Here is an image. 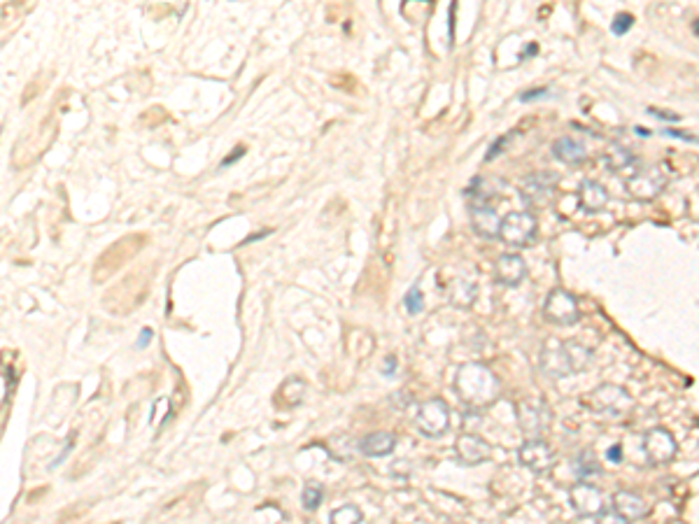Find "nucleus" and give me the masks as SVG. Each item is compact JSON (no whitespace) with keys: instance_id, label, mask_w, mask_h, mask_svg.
Returning <instances> with one entry per match:
<instances>
[{"instance_id":"16","label":"nucleus","mask_w":699,"mask_h":524,"mask_svg":"<svg viewBox=\"0 0 699 524\" xmlns=\"http://www.w3.org/2000/svg\"><path fill=\"white\" fill-rule=\"evenodd\" d=\"M397 441L399 438L392 431H373V434L361 438L359 450L364 457H387L397 447Z\"/></svg>"},{"instance_id":"23","label":"nucleus","mask_w":699,"mask_h":524,"mask_svg":"<svg viewBox=\"0 0 699 524\" xmlns=\"http://www.w3.org/2000/svg\"><path fill=\"white\" fill-rule=\"evenodd\" d=\"M322 498H324V487L322 485L315 483V480L306 483V487H303V494H301L303 508H306V510H317L319 506H322Z\"/></svg>"},{"instance_id":"7","label":"nucleus","mask_w":699,"mask_h":524,"mask_svg":"<svg viewBox=\"0 0 699 524\" xmlns=\"http://www.w3.org/2000/svg\"><path fill=\"white\" fill-rule=\"evenodd\" d=\"M417 429L427 438H439L450 427V408L443 399H429L417 408Z\"/></svg>"},{"instance_id":"19","label":"nucleus","mask_w":699,"mask_h":524,"mask_svg":"<svg viewBox=\"0 0 699 524\" xmlns=\"http://www.w3.org/2000/svg\"><path fill=\"white\" fill-rule=\"evenodd\" d=\"M445 296L454 308H471L478 299V287L464 277H454L452 282L445 284Z\"/></svg>"},{"instance_id":"33","label":"nucleus","mask_w":699,"mask_h":524,"mask_svg":"<svg viewBox=\"0 0 699 524\" xmlns=\"http://www.w3.org/2000/svg\"><path fill=\"white\" fill-rule=\"evenodd\" d=\"M151 341V328H142V333H140V341L136 343V348H147Z\"/></svg>"},{"instance_id":"17","label":"nucleus","mask_w":699,"mask_h":524,"mask_svg":"<svg viewBox=\"0 0 699 524\" xmlns=\"http://www.w3.org/2000/svg\"><path fill=\"white\" fill-rule=\"evenodd\" d=\"M613 510H616L618 515H622L627 522H636L648 513V506L639 494L627 492V489H620V492L613 494Z\"/></svg>"},{"instance_id":"14","label":"nucleus","mask_w":699,"mask_h":524,"mask_svg":"<svg viewBox=\"0 0 699 524\" xmlns=\"http://www.w3.org/2000/svg\"><path fill=\"white\" fill-rule=\"evenodd\" d=\"M527 275V264L520 255H501L494 264V280L503 287H518Z\"/></svg>"},{"instance_id":"11","label":"nucleus","mask_w":699,"mask_h":524,"mask_svg":"<svg viewBox=\"0 0 699 524\" xmlns=\"http://www.w3.org/2000/svg\"><path fill=\"white\" fill-rule=\"evenodd\" d=\"M518 459L527 471L532 473H545L555 466V450L543 441V438H529L520 445Z\"/></svg>"},{"instance_id":"35","label":"nucleus","mask_w":699,"mask_h":524,"mask_svg":"<svg viewBox=\"0 0 699 524\" xmlns=\"http://www.w3.org/2000/svg\"><path fill=\"white\" fill-rule=\"evenodd\" d=\"M242 154H245V149L238 147V149H235V154H231V156H226V159H224L222 166H229V164H233V161H238V159H240Z\"/></svg>"},{"instance_id":"15","label":"nucleus","mask_w":699,"mask_h":524,"mask_svg":"<svg viewBox=\"0 0 699 524\" xmlns=\"http://www.w3.org/2000/svg\"><path fill=\"white\" fill-rule=\"evenodd\" d=\"M471 224L480 238H499L501 219L490 205H471Z\"/></svg>"},{"instance_id":"20","label":"nucleus","mask_w":699,"mask_h":524,"mask_svg":"<svg viewBox=\"0 0 699 524\" xmlns=\"http://www.w3.org/2000/svg\"><path fill=\"white\" fill-rule=\"evenodd\" d=\"M553 156L557 159V161L567 164V166H578L587 159V151L578 140L564 135V138H557L553 142Z\"/></svg>"},{"instance_id":"4","label":"nucleus","mask_w":699,"mask_h":524,"mask_svg":"<svg viewBox=\"0 0 699 524\" xmlns=\"http://www.w3.org/2000/svg\"><path fill=\"white\" fill-rule=\"evenodd\" d=\"M553 424L550 405L538 396H529L518 403V427L529 438H543Z\"/></svg>"},{"instance_id":"13","label":"nucleus","mask_w":699,"mask_h":524,"mask_svg":"<svg viewBox=\"0 0 699 524\" xmlns=\"http://www.w3.org/2000/svg\"><path fill=\"white\" fill-rule=\"evenodd\" d=\"M454 454L464 466H478V464L492 459V445L478 434H461L454 443Z\"/></svg>"},{"instance_id":"8","label":"nucleus","mask_w":699,"mask_h":524,"mask_svg":"<svg viewBox=\"0 0 699 524\" xmlns=\"http://www.w3.org/2000/svg\"><path fill=\"white\" fill-rule=\"evenodd\" d=\"M543 315L548 322L560 324V326H569L578 322L580 317V308L574 294H569L567 289H553L545 296L543 303Z\"/></svg>"},{"instance_id":"30","label":"nucleus","mask_w":699,"mask_h":524,"mask_svg":"<svg viewBox=\"0 0 699 524\" xmlns=\"http://www.w3.org/2000/svg\"><path fill=\"white\" fill-rule=\"evenodd\" d=\"M543 94H548V89H534V91H525V94L520 96V100H534V98H541Z\"/></svg>"},{"instance_id":"12","label":"nucleus","mask_w":699,"mask_h":524,"mask_svg":"<svg viewBox=\"0 0 699 524\" xmlns=\"http://www.w3.org/2000/svg\"><path fill=\"white\" fill-rule=\"evenodd\" d=\"M569 503L580 518H597L604 510V496L599 492V487H594L592 483H576L569 489Z\"/></svg>"},{"instance_id":"24","label":"nucleus","mask_w":699,"mask_h":524,"mask_svg":"<svg viewBox=\"0 0 699 524\" xmlns=\"http://www.w3.org/2000/svg\"><path fill=\"white\" fill-rule=\"evenodd\" d=\"M364 520V513H361L357 506L352 503H345L341 508H336L329 518V524H359Z\"/></svg>"},{"instance_id":"9","label":"nucleus","mask_w":699,"mask_h":524,"mask_svg":"<svg viewBox=\"0 0 699 524\" xmlns=\"http://www.w3.org/2000/svg\"><path fill=\"white\" fill-rule=\"evenodd\" d=\"M560 177L550 171H538L534 175L525 177L520 187V196L529 208H545L553 198L555 187H557Z\"/></svg>"},{"instance_id":"5","label":"nucleus","mask_w":699,"mask_h":524,"mask_svg":"<svg viewBox=\"0 0 699 524\" xmlns=\"http://www.w3.org/2000/svg\"><path fill=\"white\" fill-rule=\"evenodd\" d=\"M538 222L532 213H508L501 219L499 240L511 247H529L536 238Z\"/></svg>"},{"instance_id":"18","label":"nucleus","mask_w":699,"mask_h":524,"mask_svg":"<svg viewBox=\"0 0 699 524\" xmlns=\"http://www.w3.org/2000/svg\"><path fill=\"white\" fill-rule=\"evenodd\" d=\"M578 203L585 213H602L609 203V191H606L599 182L585 180L578 189Z\"/></svg>"},{"instance_id":"22","label":"nucleus","mask_w":699,"mask_h":524,"mask_svg":"<svg viewBox=\"0 0 699 524\" xmlns=\"http://www.w3.org/2000/svg\"><path fill=\"white\" fill-rule=\"evenodd\" d=\"M576 473L580 478H585L587 483H589V478H594V476H599V473H602V464H599V459L594 457L592 450H583L576 457Z\"/></svg>"},{"instance_id":"27","label":"nucleus","mask_w":699,"mask_h":524,"mask_svg":"<svg viewBox=\"0 0 699 524\" xmlns=\"http://www.w3.org/2000/svg\"><path fill=\"white\" fill-rule=\"evenodd\" d=\"M597 524H629L622 515H618L616 510H602L597 515Z\"/></svg>"},{"instance_id":"36","label":"nucleus","mask_w":699,"mask_h":524,"mask_svg":"<svg viewBox=\"0 0 699 524\" xmlns=\"http://www.w3.org/2000/svg\"><path fill=\"white\" fill-rule=\"evenodd\" d=\"M636 133L639 135H651V131H648V129H636Z\"/></svg>"},{"instance_id":"2","label":"nucleus","mask_w":699,"mask_h":524,"mask_svg":"<svg viewBox=\"0 0 699 524\" xmlns=\"http://www.w3.org/2000/svg\"><path fill=\"white\" fill-rule=\"evenodd\" d=\"M454 392L469 408H487L499 396V380L483 363H464L454 375Z\"/></svg>"},{"instance_id":"26","label":"nucleus","mask_w":699,"mask_h":524,"mask_svg":"<svg viewBox=\"0 0 699 524\" xmlns=\"http://www.w3.org/2000/svg\"><path fill=\"white\" fill-rule=\"evenodd\" d=\"M631 26H634V16H631V14H618L611 23V31L616 33V36H625Z\"/></svg>"},{"instance_id":"28","label":"nucleus","mask_w":699,"mask_h":524,"mask_svg":"<svg viewBox=\"0 0 699 524\" xmlns=\"http://www.w3.org/2000/svg\"><path fill=\"white\" fill-rule=\"evenodd\" d=\"M511 138H513V133H508V135H501V138H499V140H496V142H494V145L490 147V151H487V156H485V159H487V161H492V159H494V156H499V154H501V147H503V145H506V142H508Z\"/></svg>"},{"instance_id":"29","label":"nucleus","mask_w":699,"mask_h":524,"mask_svg":"<svg viewBox=\"0 0 699 524\" xmlns=\"http://www.w3.org/2000/svg\"><path fill=\"white\" fill-rule=\"evenodd\" d=\"M648 112H651L653 117H658V119H664V122H678V119H681L678 114H673V112H664V109H655V107H648Z\"/></svg>"},{"instance_id":"6","label":"nucleus","mask_w":699,"mask_h":524,"mask_svg":"<svg viewBox=\"0 0 699 524\" xmlns=\"http://www.w3.org/2000/svg\"><path fill=\"white\" fill-rule=\"evenodd\" d=\"M664 189H667V175H664L660 166H648L644 171L627 177V182H625V191L634 200H641V203L655 200Z\"/></svg>"},{"instance_id":"34","label":"nucleus","mask_w":699,"mask_h":524,"mask_svg":"<svg viewBox=\"0 0 699 524\" xmlns=\"http://www.w3.org/2000/svg\"><path fill=\"white\" fill-rule=\"evenodd\" d=\"M606 457H609V461H613V464H618V461L622 459V452H620V445H613V447H611V450H609V454H606Z\"/></svg>"},{"instance_id":"32","label":"nucleus","mask_w":699,"mask_h":524,"mask_svg":"<svg viewBox=\"0 0 699 524\" xmlns=\"http://www.w3.org/2000/svg\"><path fill=\"white\" fill-rule=\"evenodd\" d=\"M394 370H397V359H394V357H387V359H385V366H383V373H385V375H394Z\"/></svg>"},{"instance_id":"10","label":"nucleus","mask_w":699,"mask_h":524,"mask_svg":"<svg viewBox=\"0 0 699 524\" xmlns=\"http://www.w3.org/2000/svg\"><path fill=\"white\" fill-rule=\"evenodd\" d=\"M676 438L667 429H651L644 434V454L651 466H664L676 457Z\"/></svg>"},{"instance_id":"1","label":"nucleus","mask_w":699,"mask_h":524,"mask_svg":"<svg viewBox=\"0 0 699 524\" xmlns=\"http://www.w3.org/2000/svg\"><path fill=\"white\" fill-rule=\"evenodd\" d=\"M589 361H592V350L580 341H555L550 338L543 343L541 354H538L541 370L555 380L583 373Z\"/></svg>"},{"instance_id":"3","label":"nucleus","mask_w":699,"mask_h":524,"mask_svg":"<svg viewBox=\"0 0 699 524\" xmlns=\"http://www.w3.org/2000/svg\"><path fill=\"white\" fill-rule=\"evenodd\" d=\"M583 405L589 412H594L597 417L609 419V422H620L631 415V410H634V399H631V394L625 390V387L606 383V385L594 387V390L583 399Z\"/></svg>"},{"instance_id":"21","label":"nucleus","mask_w":699,"mask_h":524,"mask_svg":"<svg viewBox=\"0 0 699 524\" xmlns=\"http://www.w3.org/2000/svg\"><path fill=\"white\" fill-rule=\"evenodd\" d=\"M604 164L609 166L613 173L625 171V168H629L631 164H634V154H631V151L627 147H622V145H611L609 149L604 151Z\"/></svg>"},{"instance_id":"25","label":"nucleus","mask_w":699,"mask_h":524,"mask_svg":"<svg viewBox=\"0 0 699 524\" xmlns=\"http://www.w3.org/2000/svg\"><path fill=\"white\" fill-rule=\"evenodd\" d=\"M403 306H406V310L410 312V315H417V312L425 308V303H422V292H420V287H417V284H412L410 289L406 292V296H403Z\"/></svg>"},{"instance_id":"31","label":"nucleus","mask_w":699,"mask_h":524,"mask_svg":"<svg viewBox=\"0 0 699 524\" xmlns=\"http://www.w3.org/2000/svg\"><path fill=\"white\" fill-rule=\"evenodd\" d=\"M664 135H671V138H681V140H688V142H697L695 135H688L683 131H671V129H667V131H664Z\"/></svg>"}]
</instances>
